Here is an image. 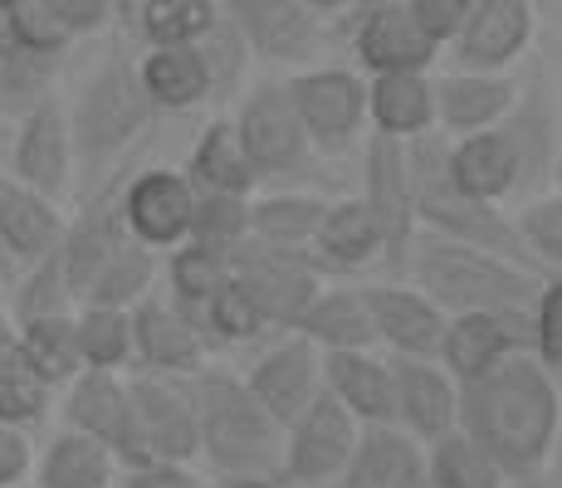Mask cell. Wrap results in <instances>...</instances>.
<instances>
[{"label": "cell", "instance_id": "obj_1", "mask_svg": "<svg viewBox=\"0 0 562 488\" xmlns=\"http://www.w3.org/2000/svg\"><path fill=\"white\" fill-rule=\"evenodd\" d=\"M562 430L558 376L528 352L504 356L474 382H460V435L480 444L504 479H533L548 469Z\"/></svg>", "mask_w": 562, "mask_h": 488}, {"label": "cell", "instance_id": "obj_2", "mask_svg": "<svg viewBox=\"0 0 562 488\" xmlns=\"http://www.w3.org/2000/svg\"><path fill=\"white\" fill-rule=\"evenodd\" d=\"M196 390V430L201 454L215 479H265L279 484V454H284V425L250 396L245 376L225 366H201L191 376Z\"/></svg>", "mask_w": 562, "mask_h": 488}, {"label": "cell", "instance_id": "obj_3", "mask_svg": "<svg viewBox=\"0 0 562 488\" xmlns=\"http://www.w3.org/2000/svg\"><path fill=\"white\" fill-rule=\"evenodd\" d=\"M402 279L450 318V313H518L553 274H533V269H518L499 254L440 240V235H416Z\"/></svg>", "mask_w": 562, "mask_h": 488}, {"label": "cell", "instance_id": "obj_4", "mask_svg": "<svg viewBox=\"0 0 562 488\" xmlns=\"http://www.w3.org/2000/svg\"><path fill=\"white\" fill-rule=\"evenodd\" d=\"M69 117V143H74V171H83L89 186L123 157L137 137L153 127V107L137 89V69L123 49H108L93 73L79 83L74 103H64Z\"/></svg>", "mask_w": 562, "mask_h": 488}, {"label": "cell", "instance_id": "obj_5", "mask_svg": "<svg viewBox=\"0 0 562 488\" xmlns=\"http://www.w3.org/2000/svg\"><path fill=\"white\" fill-rule=\"evenodd\" d=\"M406 161H411V201H416V230L440 235V240H456L470 249H484V254H499L518 269H543L528 259V249L518 245L514 220L499 211V205H480L470 201L446 171V143L436 133L406 143Z\"/></svg>", "mask_w": 562, "mask_h": 488}, {"label": "cell", "instance_id": "obj_6", "mask_svg": "<svg viewBox=\"0 0 562 488\" xmlns=\"http://www.w3.org/2000/svg\"><path fill=\"white\" fill-rule=\"evenodd\" d=\"M231 279L259 308L269 332H294L323 288V274L313 269L308 249H279L255 235L240 249H231Z\"/></svg>", "mask_w": 562, "mask_h": 488}, {"label": "cell", "instance_id": "obj_7", "mask_svg": "<svg viewBox=\"0 0 562 488\" xmlns=\"http://www.w3.org/2000/svg\"><path fill=\"white\" fill-rule=\"evenodd\" d=\"M231 123H235V133H240V147H245V157H250L255 181L304 177L313 147L304 137V123H299L284 79H259L255 89L240 98V113H235Z\"/></svg>", "mask_w": 562, "mask_h": 488}, {"label": "cell", "instance_id": "obj_8", "mask_svg": "<svg viewBox=\"0 0 562 488\" xmlns=\"http://www.w3.org/2000/svg\"><path fill=\"white\" fill-rule=\"evenodd\" d=\"M289 98L304 123V137L313 151L338 157L362 137L367 127V79L342 64H313V69L289 73Z\"/></svg>", "mask_w": 562, "mask_h": 488}, {"label": "cell", "instance_id": "obj_9", "mask_svg": "<svg viewBox=\"0 0 562 488\" xmlns=\"http://www.w3.org/2000/svg\"><path fill=\"white\" fill-rule=\"evenodd\" d=\"M362 425L328 396L308 400L294 420L284 425V454H279V484L284 488H328L348 469L352 450H358Z\"/></svg>", "mask_w": 562, "mask_h": 488}, {"label": "cell", "instance_id": "obj_10", "mask_svg": "<svg viewBox=\"0 0 562 488\" xmlns=\"http://www.w3.org/2000/svg\"><path fill=\"white\" fill-rule=\"evenodd\" d=\"M362 181L367 186H362L358 201L376 220V230H382V264L402 279L406 274V254H411V245H416V235H420L416 230V201H411L406 143L372 133L367 157H362Z\"/></svg>", "mask_w": 562, "mask_h": 488}, {"label": "cell", "instance_id": "obj_11", "mask_svg": "<svg viewBox=\"0 0 562 488\" xmlns=\"http://www.w3.org/2000/svg\"><path fill=\"white\" fill-rule=\"evenodd\" d=\"M191 205H196V186L181 167H143L127 171L123 191H117V220L143 249L161 254L187 240Z\"/></svg>", "mask_w": 562, "mask_h": 488}, {"label": "cell", "instance_id": "obj_12", "mask_svg": "<svg viewBox=\"0 0 562 488\" xmlns=\"http://www.w3.org/2000/svg\"><path fill=\"white\" fill-rule=\"evenodd\" d=\"M221 20L245 39L250 59L265 64H318L323 20H313L299 0H215Z\"/></svg>", "mask_w": 562, "mask_h": 488}, {"label": "cell", "instance_id": "obj_13", "mask_svg": "<svg viewBox=\"0 0 562 488\" xmlns=\"http://www.w3.org/2000/svg\"><path fill=\"white\" fill-rule=\"evenodd\" d=\"M538 35V5L533 0H474L464 15L460 35L450 39L456 69H480V73H509L528 54Z\"/></svg>", "mask_w": 562, "mask_h": 488}, {"label": "cell", "instance_id": "obj_14", "mask_svg": "<svg viewBox=\"0 0 562 488\" xmlns=\"http://www.w3.org/2000/svg\"><path fill=\"white\" fill-rule=\"evenodd\" d=\"M392 425L426 444L460 430V382L440 362L392 356Z\"/></svg>", "mask_w": 562, "mask_h": 488}, {"label": "cell", "instance_id": "obj_15", "mask_svg": "<svg viewBox=\"0 0 562 488\" xmlns=\"http://www.w3.org/2000/svg\"><path fill=\"white\" fill-rule=\"evenodd\" d=\"M127 396H133V410L143 420L153 459L196 464L201 430H196V390H191V376L137 372V376H127Z\"/></svg>", "mask_w": 562, "mask_h": 488}, {"label": "cell", "instance_id": "obj_16", "mask_svg": "<svg viewBox=\"0 0 562 488\" xmlns=\"http://www.w3.org/2000/svg\"><path fill=\"white\" fill-rule=\"evenodd\" d=\"M10 177L20 186L64 201L74 186V143H69V117H64L59 98H45L15 123V143H10Z\"/></svg>", "mask_w": 562, "mask_h": 488}, {"label": "cell", "instance_id": "obj_17", "mask_svg": "<svg viewBox=\"0 0 562 488\" xmlns=\"http://www.w3.org/2000/svg\"><path fill=\"white\" fill-rule=\"evenodd\" d=\"M348 39L352 59L362 64V73H430L440 59V45L411 20L406 5H376L362 15H348Z\"/></svg>", "mask_w": 562, "mask_h": 488}, {"label": "cell", "instance_id": "obj_18", "mask_svg": "<svg viewBox=\"0 0 562 488\" xmlns=\"http://www.w3.org/2000/svg\"><path fill=\"white\" fill-rule=\"evenodd\" d=\"M367 318H372L376 347H386L392 356H416V362H436L440 332H446V313L426 298L406 279H386V284L362 288Z\"/></svg>", "mask_w": 562, "mask_h": 488}, {"label": "cell", "instance_id": "obj_19", "mask_svg": "<svg viewBox=\"0 0 562 488\" xmlns=\"http://www.w3.org/2000/svg\"><path fill=\"white\" fill-rule=\"evenodd\" d=\"M528 352V308L518 313H450L446 332H440L436 362L446 366L456 382H474L504 356Z\"/></svg>", "mask_w": 562, "mask_h": 488}, {"label": "cell", "instance_id": "obj_20", "mask_svg": "<svg viewBox=\"0 0 562 488\" xmlns=\"http://www.w3.org/2000/svg\"><path fill=\"white\" fill-rule=\"evenodd\" d=\"M446 171L450 181L480 205H504L528 181L524 147L509 127H490V133H470L446 143Z\"/></svg>", "mask_w": 562, "mask_h": 488}, {"label": "cell", "instance_id": "obj_21", "mask_svg": "<svg viewBox=\"0 0 562 488\" xmlns=\"http://www.w3.org/2000/svg\"><path fill=\"white\" fill-rule=\"evenodd\" d=\"M245 386H250V396L279 420V425H289V420L323 390V352L299 338V332H284V338L245 372Z\"/></svg>", "mask_w": 562, "mask_h": 488}, {"label": "cell", "instance_id": "obj_22", "mask_svg": "<svg viewBox=\"0 0 562 488\" xmlns=\"http://www.w3.org/2000/svg\"><path fill=\"white\" fill-rule=\"evenodd\" d=\"M133 366L157 376H196L205 366L201 328L171 298L133 303Z\"/></svg>", "mask_w": 562, "mask_h": 488}, {"label": "cell", "instance_id": "obj_23", "mask_svg": "<svg viewBox=\"0 0 562 488\" xmlns=\"http://www.w3.org/2000/svg\"><path fill=\"white\" fill-rule=\"evenodd\" d=\"M436 93V127H446L450 137L490 133L518 103L514 73H480V69H446L440 79H430Z\"/></svg>", "mask_w": 562, "mask_h": 488}, {"label": "cell", "instance_id": "obj_24", "mask_svg": "<svg viewBox=\"0 0 562 488\" xmlns=\"http://www.w3.org/2000/svg\"><path fill=\"white\" fill-rule=\"evenodd\" d=\"M69 215L59 201L20 186L15 177H0V264H35L49 249H59Z\"/></svg>", "mask_w": 562, "mask_h": 488}, {"label": "cell", "instance_id": "obj_25", "mask_svg": "<svg viewBox=\"0 0 562 488\" xmlns=\"http://www.w3.org/2000/svg\"><path fill=\"white\" fill-rule=\"evenodd\" d=\"M323 390L367 425H392V356L372 352H323Z\"/></svg>", "mask_w": 562, "mask_h": 488}, {"label": "cell", "instance_id": "obj_26", "mask_svg": "<svg viewBox=\"0 0 562 488\" xmlns=\"http://www.w3.org/2000/svg\"><path fill=\"white\" fill-rule=\"evenodd\" d=\"M328 488H430L426 484V450L396 425H367L358 435L348 469Z\"/></svg>", "mask_w": 562, "mask_h": 488}, {"label": "cell", "instance_id": "obj_27", "mask_svg": "<svg viewBox=\"0 0 562 488\" xmlns=\"http://www.w3.org/2000/svg\"><path fill=\"white\" fill-rule=\"evenodd\" d=\"M308 259L318 274H358V269L382 264V230H376V220L367 215L358 195L328 201L318 230H313Z\"/></svg>", "mask_w": 562, "mask_h": 488}, {"label": "cell", "instance_id": "obj_28", "mask_svg": "<svg viewBox=\"0 0 562 488\" xmlns=\"http://www.w3.org/2000/svg\"><path fill=\"white\" fill-rule=\"evenodd\" d=\"M137 89H143L153 117L161 113H191V107L211 103V79L196 45H157L143 49V59H133Z\"/></svg>", "mask_w": 562, "mask_h": 488}, {"label": "cell", "instance_id": "obj_29", "mask_svg": "<svg viewBox=\"0 0 562 488\" xmlns=\"http://www.w3.org/2000/svg\"><path fill=\"white\" fill-rule=\"evenodd\" d=\"M367 127L376 137H396V143L436 133L430 73H372L367 79Z\"/></svg>", "mask_w": 562, "mask_h": 488}, {"label": "cell", "instance_id": "obj_30", "mask_svg": "<svg viewBox=\"0 0 562 488\" xmlns=\"http://www.w3.org/2000/svg\"><path fill=\"white\" fill-rule=\"evenodd\" d=\"M294 332L318 352H372L376 347L362 288H318V298L308 303Z\"/></svg>", "mask_w": 562, "mask_h": 488}, {"label": "cell", "instance_id": "obj_31", "mask_svg": "<svg viewBox=\"0 0 562 488\" xmlns=\"http://www.w3.org/2000/svg\"><path fill=\"white\" fill-rule=\"evenodd\" d=\"M35 488H117V464L99 440L79 430L49 435L45 450H35Z\"/></svg>", "mask_w": 562, "mask_h": 488}, {"label": "cell", "instance_id": "obj_32", "mask_svg": "<svg viewBox=\"0 0 562 488\" xmlns=\"http://www.w3.org/2000/svg\"><path fill=\"white\" fill-rule=\"evenodd\" d=\"M187 181L196 191H225V195H255V171H250V157L240 147V133H235L231 117H211L201 127L196 147H191V161L187 167Z\"/></svg>", "mask_w": 562, "mask_h": 488}, {"label": "cell", "instance_id": "obj_33", "mask_svg": "<svg viewBox=\"0 0 562 488\" xmlns=\"http://www.w3.org/2000/svg\"><path fill=\"white\" fill-rule=\"evenodd\" d=\"M323 211H328V195H318V191L284 186L269 195H250V235L279 249H308Z\"/></svg>", "mask_w": 562, "mask_h": 488}, {"label": "cell", "instance_id": "obj_34", "mask_svg": "<svg viewBox=\"0 0 562 488\" xmlns=\"http://www.w3.org/2000/svg\"><path fill=\"white\" fill-rule=\"evenodd\" d=\"M127 416V376L123 372H89L83 366L69 386H64V430L108 444L117 420Z\"/></svg>", "mask_w": 562, "mask_h": 488}, {"label": "cell", "instance_id": "obj_35", "mask_svg": "<svg viewBox=\"0 0 562 488\" xmlns=\"http://www.w3.org/2000/svg\"><path fill=\"white\" fill-rule=\"evenodd\" d=\"M74 342H79V362L89 372H123V366H133V313L79 303L74 308Z\"/></svg>", "mask_w": 562, "mask_h": 488}, {"label": "cell", "instance_id": "obj_36", "mask_svg": "<svg viewBox=\"0 0 562 488\" xmlns=\"http://www.w3.org/2000/svg\"><path fill=\"white\" fill-rule=\"evenodd\" d=\"M161 264L153 249H143L137 240L117 245L113 254L103 259V269L89 279L79 303H99V308H133V303L153 298V284H157Z\"/></svg>", "mask_w": 562, "mask_h": 488}, {"label": "cell", "instance_id": "obj_37", "mask_svg": "<svg viewBox=\"0 0 562 488\" xmlns=\"http://www.w3.org/2000/svg\"><path fill=\"white\" fill-rule=\"evenodd\" d=\"M15 352L45 376L49 386H69L83 372L79 342H74V313H54V318L15 322Z\"/></svg>", "mask_w": 562, "mask_h": 488}, {"label": "cell", "instance_id": "obj_38", "mask_svg": "<svg viewBox=\"0 0 562 488\" xmlns=\"http://www.w3.org/2000/svg\"><path fill=\"white\" fill-rule=\"evenodd\" d=\"M133 25L147 49L201 45L205 30L221 25V5H215V0H137Z\"/></svg>", "mask_w": 562, "mask_h": 488}, {"label": "cell", "instance_id": "obj_39", "mask_svg": "<svg viewBox=\"0 0 562 488\" xmlns=\"http://www.w3.org/2000/svg\"><path fill=\"white\" fill-rule=\"evenodd\" d=\"M225 284H231V259L225 254H211V249L181 240L177 249H167V288H171V303L196 322V313L215 298Z\"/></svg>", "mask_w": 562, "mask_h": 488}, {"label": "cell", "instance_id": "obj_40", "mask_svg": "<svg viewBox=\"0 0 562 488\" xmlns=\"http://www.w3.org/2000/svg\"><path fill=\"white\" fill-rule=\"evenodd\" d=\"M191 245L211 249V254H225L240 249L250 240V195H225V191H196V205H191Z\"/></svg>", "mask_w": 562, "mask_h": 488}, {"label": "cell", "instance_id": "obj_41", "mask_svg": "<svg viewBox=\"0 0 562 488\" xmlns=\"http://www.w3.org/2000/svg\"><path fill=\"white\" fill-rule=\"evenodd\" d=\"M426 484L430 488H504L509 479L494 469V459L480 444H470L456 430V435L426 444Z\"/></svg>", "mask_w": 562, "mask_h": 488}, {"label": "cell", "instance_id": "obj_42", "mask_svg": "<svg viewBox=\"0 0 562 488\" xmlns=\"http://www.w3.org/2000/svg\"><path fill=\"white\" fill-rule=\"evenodd\" d=\"M49 396H54V386L10 342L0 352V425H15V430L40 425L49 410Z\"/></svg>", "mask_w": 562, "mask_h": 488}, {"label": "cell", "instance_id": "obj_43", "mask_svg": "<svg viewBox=\"0 0 562 488\" xmlns=\"http://www.w3.org/2000/svg\"><path fill=\"white\" fill-rule=\"evenodd\" d=\"M54 69H59V59H40V54H25V49L0 54V117H15L20 123L30 107L45 103Z\"/></svg>", "mask_w": 562, "mask_h": 488}, {"label": "cell", "instance_id": "obj_44", "mask_svg": "<svg viewBox=\"0 0 562 488\" xmlns=\"http://www.w3.org/2000/svg\"><path fill=\"white\" fill-rule=\"evenodd\" d=\"M509 220H514L518 245L528 249V259H533L543 274H562V195H558V186L543 191L538 201H528Z\"/></svg>", "mask_w": 562, "mask_h": 488}, {"label": "cell", "instance_id": "obj_45", "mask_svg": "<svg viewBox=\"0 0 562 488\" xmlns=\"http://www.w3.org/2000/svg\"><path fill=\"white\" fill-rule=\"evenodd\" d=\"M74 288L69 274H64L59 249H49L45 259H35L25 274V284L15 293V308H10V322H30V318H54V313H74Z\"/></svg>", "mask_w": 562, "mask_h": 488}, {"label": "cell", "instance_id": "obj_46", "mask_svg": "<svg viewBox=\"0 0 562 488\" xmlns=\"http://www.w3.org/2000/svg\"><path fill=\"white\" fill-rule=\"evenodd\" d=\"M196 328H201L205 342H211V338L215 342H255L259 332H269L265 318H259V308L245 298V288L235 284V279L196 313Z\"/></svg>", "mask_w": 562, "mask_h": 488}, {"label": "cell", "instance_id": "obj_47", "mask_svg": "<svg viewBox=\"0 0 562 488\" xmlns=\"http://www.w3.org/2000/svg\"><path fill=\"white\" fill-rule=\"evenodd\" d=\"M528 356L543 372L562 376V274L543 279V288L528 303Z\"/></svg>", "mask_w": 562, "mask_h": 488}, {"label": "cell", "instance_id": "obj_48", "mask_svg": "<svg viewBox=\"0 0 562 488\" xmlns=\"http://www.w3.org/2000/svg\"><path fill=\"white\" fill-rule=\"evenodd\" d=\"M201 64H205V79H211V98H231L240 89V79L250 73V49H245V39L235 35L231 25H211L205 30V39L196 45Z\"/></svg>", "mask_w": 562, "mask_h": 488}, {"label": "cell", "instance_id": "obj_49", "mask_svg": "<svg viewBox=\"0 0 562 488\" xmlns=\"http://www.w3.org/2000/svg\"><path fill=\"white\" fill-rule=\"evenodd\" d=\"M10 45L40 54V59H64L74 49V35L49 15L45 0H30V5L10 10Z\"/></svg>", "mask_w": 562, "mask_h": 488}, {"label": "cell", "instance_id": "obj_50", "mask_svg": "<svg viewBox=\"0 0 562 488\" xmlns=\"http://www.w3.org/2000/svg\"><path fill=\"white\" fill-rule=\"evenodd\" d=\"M470 5H474V0H406L411 20H416V25L426 30V35L436 39L440 49H446L450 39L460 35V25H464V15H470Z\"/></svg>", "mask_w": 562, "mask_h": 488}, {"label": "cell", "instance_id": "obj_51", "mask_svg": "<svg viewBox=\"0 0 562 488\" xmlns=\"http://www.w3.org/2000/svg\"><path fill=\"white\" fill-rule=\"evenodd\" d=\"M35 474V440L30 430L0 425V488H25Z\"/></svg>", "mask_w": 562, "mask_h": 488}, {"label": "cell", "instance_id": "obj_52", "mask_svg": "<svg viewBox=\"0 0 562 488\" xmlns=\"http://www.w3.org/2000/svg\"><path fill=\"white\" fill-rule=\"evenodd\" d=\"M45 5L74 39L99 35V30L113 25V0H45Z\"/></svg>", "mask_w": 562, "mask_h": 488}, {"label": "cell", "instance_id": "obj_53", "mask_svg": "<svg viewBox=\"0 0 562 488\" xmlns=\"http://www.w3.org/2000/svg\"><path fill=\"white\" fill-rule=\"evenodd\" d=\"M123 488H205V484L196 464L153 459V464H137V469H123Z\"/></svg>", "mask_w": 562, "mask_h": 488}, {"label": "cell", "instance_id": "obj_54", "mask_svg": "<svg viewBox=\"0 0 562 488\" xmlns=\"http://www.w3.org/2000/svg\"><path fill=\"white\" fill-rule=\"evenodd\" d=\"M299 5H304L313 20H348L358 0H299Z\"/></svg>", "mask_w": 562, "mask_h": 488}, {"label": "cell", "instance_id": "obj_55", "mask_svg": "<svg viewBox=\"0 0 562 488\" xmlns=\"http://www.w3.org/2000/svg\"><path fill=\"white\" fill-rule=\"evenodd\" d=\"M205 488H284V484H265V479H215Z\"/></svg>", "mask_w": 562, "mask_h": 488}, {"label": "cell", "instance_id": "obj_56", "mask_svg": "<svg viewBox=\"0 0 562 488\" xmlns=\"http://www.w3.org/2000/svg\"><path fill=\"white\" fill-rule=\"evenodd\" d=\"M15 342V322H10V313H5V303H0V352Z\"/></svg>", "mask_w": 562, "mask_h": 488}, {"label": "cell", "instance_id": "obj_57", "mask_svg": "<svg viewBox=\"0 0 562 488\" xmlns=\"http://www.w3.org/2000/svg\"><path fill=\"white\" fill-rule=\"evenodd\" d=\"M133 10H137V0H113V20H117V25H133Z\"/></svg>", "mask_w": 562, "mask_h": 488}, {"label": "cell", "instance_id": "obj_58", "mask_svg": "<svg viewBox=\"0 0 562 488\" xmlns=\"http://www.w3.org/2000/svg\"><path fill=\"white\" fill-rule=\"evenodd\" d=\"M376 5H406V0H358V5H352V15H362V10H376Z\"/></svg>", "mask_w": 562, "mask_h": 488}, {"label": "cell", "instance_id": "obj_59", "mask_svg": "<svg viewBox=\"0 0 562 488\" xmlns=\"http://www.w3.org/2000/svg\"><path fill=\"white\" fill-rule=\"evenodd\" d=\"M0 5H5V10H20V5H30V0H0Z\"/></svg>", "mask_w": 562, "mask_h": 488}, {"label": "cell", "instance_id": "obj_60", "mask_svg": "<svg viewBox=\"0 0 562 488\" xmlns=\"http://www.w3.org/2000/svg\"><path fill=\"white\" fill-rule=\"evenodd\" d=\"M533 5H558V0H533Z\"/></svg>", "mask_w": 562, "mask_h": 488}, {"label": "cell", "instance_id": "obj_61", "mask_svg": "<svg viewBox=\"0 0 562 488\" xmlns=\"http://www.w3.org/2000/svg\"><path fill=\"white\" fill-rule=\"evenodd\" d=\"M0 269H5V264H0Z\"/></svg>", "mask_w": 562, "mask_h": 488}]
</instances>
